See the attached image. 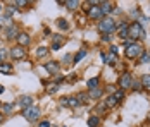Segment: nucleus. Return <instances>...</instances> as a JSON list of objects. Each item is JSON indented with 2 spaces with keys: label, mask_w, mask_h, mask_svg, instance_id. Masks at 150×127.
Wrapping results in <instances>:
<instances>
[{
  "label": "nucleus",
  "mask_w": 150,
  "mask_h": 127,
  "mask_svg": "<svg viewBox=\"0 0 150 127\" xmlns=\"http://www.w3.org/2000/svg\"><path fill=\"white\" fill-rule=\"evenodd\" d=\"M143 46L140 45L138 41H133L129 43V45H126V48H124V57L126 58H131V60H136V58H140V57L143 55Z\"/></svg>",
  "instance_id": "obj_1"
},
{
  "label": "nucleus",
  "mask_w": 150,
  "mask_h": 127,
  "mask_svg": "<svg viewBox=\"0 0 150 127\" xmlns=\"http://www.w3.org/2000/svg\"><path fill=\"white\" fill-rule=\"evenodd\" d=\"M97 28H98V31H100L102 34H110V33H114V31H116L117 24H116V21H114L112 17H104V19H100V21H98Z\"/></svg>",
  "instance_id": "obj_2"
},
{
  "label": "nucleus",
  "mask_w": 150,
  "mask_h": 127,
  "mask_svg": "<svg viewBox=\"0 0 150 127\" xmlns=\"http://www.w3.org/2000/svg\"><path fill=\"white\" fill-rule=\"evenodd\" d=\"M138 38L143 40V38H145V31H143V28H142V24L136 21V22H131L129 28H128V40L136 41Z\"/></svg>",
  "instance_id": "obj_3"
},
{
  "label": "nucleus",
  "mask_w": 150,
  "mask_h": 127,
  "mask_svg": "<svg viewBox=\"0 0 150 127\" xmlns=\"http://www.w3.org/2000/svg\"><path fill=\"white\" fill-rule=\"evenodd\" d=\"M40 108L38 107H30V108H26V110H23V117L28 120V122H36L38 119H40Z\"/></svg>",
  "instance_id": "obj_4"
},
{
  "label": "nucleus",
  "mask_w": 150,
  "mask_h": 127,
  "mask_svg": "<svg viewBox=\"0 0 150 127\" xmlns=\"http://www.w3.org/2000/svg\"><path fill=\"white\" fill-rule=\"evenodd\" d=\"M117 84H119V89H131V84H133V77H131V74L129 72H122L119 76V81H117Z\"/></svg>",
  "instance_id": "obj_5"
},
{
  "label": "nucleus",
  "mask_w": 150,
  "mask_h": 127,
  "mask_svg": "<svg viewBox=\"0 0 150 127\" xmlns=\"http://www.w3.org/2000/svg\"><path fill=\"white\" fill-rule=\"evenodd\" d=\"M11 57H12V60H24L26 58V50L23 48V46H14V48H11Z\"/></svg>",
  "instance_id": "obj_6"
},
{
  "label": "nucleus",
  "mask_w": 150,
  "mask_h": 127,
  "mask_svg": "<svg viewBox=\"0 0 150 127\" xmlns=\"http://www.w3.org/2000/svg\"><path fill=\"white\" fill-rule=\"evenodd\" d=\"M45 67L47 71H48V74L50 76H57L60 71V65H59V62H55V60H50V62H45Z\"/></svg>",
  "instance_id": "obj_7"
},
{
  "label": "nucleus",
  "mask_w": 150,
  "mask_h": 127,
  "mask_svg": "<svg viewBox=\"0 0 150 127\" xmlns=\"http://www.w3.org/2000/svg\"><path fill=\"white\" fill-rule=\"evenodd\" d=\"M4 33H5V38H7V40H14V38L17 40V36H19L21 31H19V28H17L16 24H9V28L5 29Z\"/></svg>",
  "instance_id": "obj_8"
},
{
  "label": "nucleus",
  "mask_w": 150,
  "mask_h": 127,
  "mask_svg": "<svg viewBox=\"0 0 150 127\" xmlns=\"http://www.w3.org/2000/svg\"><path fill=\"white\" fill-rule=\"evenodd\" d=\"M17 105H19L23 110H26V108L33 107V96H28V95L19 96V98H17Z\"/></svg>",
  "instance_id": "obj_9"
},
{
  "label": "nucleus",
  "mask_w": 150,
  "mask_h": 127,
  "mask_svg": "<svg viewBox=\"0 0 150 127\" xmlns=\"http://www.w3.org/2000/svg\"><path fill=\"white\" fill-rule=\"evenodd\" d=\"M88 17L93 19V21H97V19H102L104 14H102V11H100L98 5H91V7H88Z\"/></svg>",
  "instance_id": "obj_10"
},
{
  "label": "nucleus",
  "mask_w": 150,
  "mask_h": 127,
  "mask_svg": "<svg viewBox=\"0 0 150 127\" xmlns=\"http://www.w3.org/2000/svg\"><path fill=\"white\" fill-rule=\"evenodd\" d=\"M30 41H31V36L28 34V33H24V31H21L19 33V36H17V43H19V46H28L30 45Z\"/></svg>",
  "instance_id": "obj_11"
},
{
  "label": "nucleus",
  "mask_w": 150,
  "mask_h": 127,
  "mask_svg": "<svg viewBox=\"0 0 150 127\" xmlns=\"http://www.w3.org/2000/svg\"><path fill=\"white\" fill-rule=\"evenodd\" d=\"M12 72H14V65H12L11 62H2V64H0V74L11 76Z\"/></svg>",
  "instance_id": "obj_12"
},
{
  "label": "nucleus",
  "mask_w": 150,
  "mask_h": 127,
  "mask_svg": "<svg viewBox=\"0 0 150 127\" xmlns=\"http://www.w3.org/2000/svg\"><path fill=\"white\" fill-rule=\"evenodd\" d=\"M128 28H129L128 22H121L119 24V28H117V36H119L121 40H128Z\"/></svg>",
  "instance_id": "obj_13"
},
{
  "label": "nucleus",
  "mask_w": 150,
  "mask_h": 127,
  "mask_svg": "<svg viewBox=\"0 0 150 127\" xmlns=\"http://www.w3.org/2000/svg\"><path fill=\"white\" fill-rule=\"evenodd\" d=\"M98 7H100V11H102V14L104 15L110 14V12L114 11V5H112L110 2H98Z\"/></svg>",
  "instance_id": "obj_14"
},
{
  "label": "nucleus",
  "mask_w": 150,
  "mask_h": 127,
  "mask_svg": "<svg viewBox=\"0 0 150 127\" xmlns=\"http://www.w3.org/2000/svg\"><path fill=\"white\" fill-rule=\"evenodd\" d=\"M117 100H116V96L114 95H109L107 98H105V101H104V105H105V108H114V107H117Z\"/></svg>",
  "instance_id": "obj_15"
},
{
  "label": "nucleus",
  "mask_w": 150,
  "mask_h": 127,
  "mask_svg": "<svg viewBox=\"0 0 150 127\" xmlns=\"http://www.w3.org/2000/svg\"><path fill=\"white\" fill-rule=\"evenodd\" d=\"M102 95H104V91L98 89V88H95V89H88V98H91V100L102 98Z\"/></svg>",
  "instance_id": "obj_16"
},
{
  "label": "nucleus",
  "mask_w": 150,
  "mask_h": 127,
  "mask_svg": "<svg viewBox=\"0 0 150 127\" xmlns=\"http://www.w3.org/2000/svg\"><path fill=\"white\" fill-rule=\"evenodd\" d=\"M85 57H86V50H85V48H81V50H79L74 57H73V64H79Z\"/></svg>",
  "instance_id": "obj_17"
},
{
  "label": "nucleus",
  "mask_w": 150,
  "mask_h": 127,
  "mask_svg": "<svg viewBox=\"0 0 150 127\" xmlns=\"http://www.w3.org/2000/svg\"><path fill=\"white\" fill-rule=\"evenodd\" d=\"M79 5H81L79 0H67V2H66V9H69V11H76Z\"/></svg>",
  "instance_id": "obj_18"
},
{
  "label": "nucleus",
  "mask_w": 150,
  "mask_h": 127,
  "mask_svg": "<svg viewBox=\"0 0 150 127\" xmlns=\"http://www.w3.org/2000/svg\"><path fill=\"white\" fill-rule=\"evenodd\" d=\"M2 113H5V115H9V113H12L14 110V103H2Z\"/></svg>",
  "instance_id": "obj_19"
},
{
  "label": "nucleus",
  "mask_w": 150,
  "mask_h": 127,
  "mask_svg": "<svg viewBox=\"0 0 150 127\" xmlns=\"http://www.w3.org/2000/svg\"><path fill=\"white\" fill-rule=\"evenodd\" d=\"M57 26H59V29H62V31H67V29H69V21H66L64 17H59V19H57Z\"/></svg>",
  "instance_id": "obj_20"
},
{
  "label": "nucleus",
  "mask_w": 150,
  "mask_h": 127,
  "mask_svg": "<svg viewBox=\"0 0 150 127\" xmlns=\"http://www.w3.org/2000/svg\"><path fill=\"white\" fill-rule=\"evenodd\" d=\"M98 84H100V79L98 77H91V79H88V83H86L88 89H95V88H98Z\"/></svg>",
  "instance_id": "obj_21"
},
{
  "label": "nucleus",
  "mask_w": 150,
  "mask_h": 127,
  "mask_svg": "<svg viewBox=\"0 0 150 127\" xmlns=\"http://www.w3.org/2000/svg\"><path fill=\"white\" fill-rule=\"evenodd\" d=\"M98 126H100V119L98 117H95V115L88 117V127H98Z\"/></svg>",
  "instance_id": "obj_22"
},
{
  "label": "nucleus",
  "mask_w": 150,
  "mask_h": 127,
  "mask_svg": "<svg viewBox=\"0 0 150 127\" xmlns=\"http://www.w3.org/2000/svg\"><path fill=\"white\" fill-rule=\"evenodd\" d=\"M67 107H71V108H78V107H79L78 98H76V96H69V98H67Z\"/></svg>",
  "instance_id": "obj_23"
},
{
  "label": "nucleus",
  "mask_w": 150,
  "mask_h": 127,
  "mask_svg": "<svg viewBox=\"0 0 150 127\" xmlns=\"http://www.w3.org/2000/svg\"><path fill=\"white\" fill-rule=\"evenodd\" d=\"M48 55V48L47 46H38V50H36V57H40V58H43V57Z\"/></svg>",
  "instance_id": "obj_24"
},
{
  "label": "nucleus",
  "mask_w": 150,
  "mask_h": 127,
  "mask_svg": "<svg viewBox=\"0 0 150 127\" xmlns=\"http://www.w3.org/2000/svg\"><path fill=\"white\" fill-rule=\"evenodd\" d=\"M142 86H143L145 89H150V74L142 76Z\"/></svg>",
  "instance_id": "obj_25"
},
{
  "label": "nucleus",
  "mask_w": 150,
  "mask_h": 127,
  "mask_svg": "<svg viewBox=\"0 0 150 127\" xmlns=\"http://www.w3.org/2000/svg\"><path fill=\"white\" fill-rule=\"evenodd\" d=\"M76 98H78V101H79V105H86L85 101H88V93H86V95H85V93H78Z\"/></svg>",
  "instance_id": "obj_26"
},
{
  "label": "nucleus",
  "mask_w": 150,
  "mask_h": 127,
  "mask_svg": "<svg viewBox=\"0 0 150 127\" xmlns=\"http://www.w3.org/2000/svg\"><path fill=\"white\" fill-rule=\"evenodd\" d=\"M149 62H150V53L143 52V55L140 57V64H149Z\"/></svg>",
  "instance_id": "obj_27"
},
{
  "label": "nucleus",
  "mask_w": 150,
  "mask_h": 127,
  "mask_svg": "<svg viewBox=\"0 0 150 127\" xmlns=\"http://www.w3.org/2000/svg\"><path fill=\"white\" fill-rule=\"evenodd\" d=\"M64 41H66V38H62L60 34H55V36L52 38V43H59V45H64Z\"/></svg>",
  "instance_id": "obj_28"
},
{
  "label": "nucleus",
  "mask_w": 150,
  "mask_h": 127,
  "mask_svg": "<svg viewBox=\"0 0 150 127\" xmlns=\"http://www.w3.org/2000/svg\"><path fill=\"white\" fill-rule=\"evenodd\" d=\"M107 108H105V105L104 103H100V105H97L95 107V112H97V117H98V113H102V112H105Z\"/></svg>",
  "instance_id": "obj_29"
},
{
  "label": "nucleus",
  "mask_w": 150,
  "mask_h": 127,
  "mask_svg": "<svg viewBox=\"0 0 150 127\" xmlns=\"http://www.w3.org/2000/svg\"><path fill=\"white\" fill-rule=\"evenodd\" d=\"M114 96H116V100L119 101V100H122L124 98V89H117L116 93H114Z\"/></svg>",
  "instance_id": "obj_30"
},
{
  "label": "nucleus",
  "mask_w": 150,
  "mask_h": 127,
  "mask_svg": "<svg viewBox=\"0 0 150 127\" xmlns=\"http://www.w3.org/2000/svg\"><path fill=\"white\" fill-rule=\"evenodd\" d=\"M47 89H48V93H50V95H54V93L59 89V84H57V83H55V84H50L48 88H47Z\"/></svg>",
  "instance_id": "obj_31"
},
{
  "label": "nucleus",
  "mask_w": 150,
  "mask_h": 127,
  "mask_svg": "<svg viewBox=\"0 0 150 127\" xmlns=\"http://www.w3.org/2000/svg\"><path fill=\"white\" fill-rule=\"evenodd\" d=\"M24 5H28L26 0H16L14 2V7H24Z\"/></svg>",
  "instance_id": "obj_32"
},
{
  "label": "nucleus",
  "mask_w": 150,
  "mask_h": 127,
  "mask_svg": "<svg viewBox=\"0 0 150 127\" xmlns=\"http://www.w3.org/2000/svg\"><path fill=\"white\" fill-rule=\"evenodd\" d=\"M71 60H73V57L69 55V53H67V55H64V58H62V62H64V64H73Z\"/></svg>",
  "instance_id": "obj_33"
},
{
  "label": "nucleus",
  "mask_w": 150,
  "mask_h": 127,
  "mask_svg": "<svg viewBox=\"0 0 150 127\" xmlns=\"http://www.w3.org/2000/svg\"><path fill=\"white\" fill-rule=\"evenodd\" d=\"M60 48H62V45H59V43H52V46H50V50H54V52H57Z\"/></svg>",
  "instance_id": "obj_34"
},
{
  "label": "nucleus",
  "mask_w": 150,
  "mask_h": 127,
  "mask_svg": "<svg viewBox=\"0 0 150 127\" xmlns=\"http://www.w3.org/2000/svg\"><path fill=\"white\" fill-rule=\"evenodd\" d=\"M131 88H133V91H140V88H142V83H135V81H133Z\"/></svg>",
  "instance_id": "obj_35"
},
{
  "label": "nucleus",
  "mask_w": 150,
  "mask_h": 127,
  "mask_svg": "<svg viewBox=\"0 0 150 127\" xmlns=\"http://www.w3.org/2000/svg\"><path fill=\"white\" fill-rule=\"evenodd\" d=\"M107 91H109L110 95H114V93H116V86H114V84H109V86H107Z\"/></svg>",
  "instance_id": "obj_36"
},
{
  "label": "nucleus",
  "mask_w": 150,
  "mask_h": 127,
  "mask_svg": "<svg viewBox=\"0 0 150 127\" xmlns=\"http://www.w3.org/2000/svg\"><path fill=\"white\" fill-rule=\"evenodd\" d=\"M38 127H50V122H48V120H42V122L38 124Z\"/></svg>",
  "instance_id": "obj_37"
},
{
  "label": "nucleus",
  "mask_w": 150,
  "mask_h": 127,
  "mask_svg": "<svg viewBox=\"0 0 150 127\" xmlns=\"http://www.w3.org/2000/svg\"><path fill=\"white\" fill-rule=\"evenodd\" d=\"M102 41L109 43V41H110V34H102Z\"/></svg>",
  "instance_id": "obj_38"
},
{
  "label": "nucleus",
  "mask_w": 150,
  "mask_h": 127,
  "mask_svg": "<svg viewBox=\"0 0 150 127\" xmlns=\"http://www.w3.org/2000/svg\"><path fill=\"white\" fill-rule=\"evenodd\" d=\"M4 58H5V50H4V48H0V64L4 62Z\"/></svg>",
  "instance_id": "obj_39"
},
{
  "label": "nucleus",
  "mask_w": 150,
  "mask_h": 127,
  "mask_svg": "<svg viewBox=\"0 0 150 127\" xmlns=\"http://www.w3.org/2000/svg\"><path fill=\"white\" fill-rule=\"evenodd\" d=\"M60 105L62 107H67V96H64V98L60 100Z\"/></svg>",
  "instance_id": "obj_40"
},
{
  "label": "nucleus",
  "mask_w": 150,
  "mask_h": 127,
  "mask_svg": "<svg viewBox=\"0 0 150 127\" xmlns=\"http://www.w3.org/2000/svg\"><path fill=\"white\" fill-rule=\"evenodd\" d=\"M4 91H5V88H4V86L0 84V95H2V93H4Z\"/></svg>",
  "instance_id": "obj_41"
},
{
  "label": "nucleus",
  "mask_w": 150,
  "mask_h": 127,
  "mask_svg": "<svg viewBox=\"0 0 150 127\" xmlns=\"http://www.w3.org/2000/svg\"><path fill=\"white\" fill-rule=\"evenodd\" d=\"M2 120H4V117H2V113H0V122H2Z\"/></svg>",
  "instance_id": "obj_42"
},
{
  "label": "nucleus",
  "mask_w": 150,
  "mask_h": 127,
  "mask_svg": "<svg viewBox=\"0 0 150 127\" xmlns=\"http://www.w3.org/2000/svg\"><path fill=\"white\" fill-rule=\"evenodd\" d=\"M149 122H150V113H149Z\"/></svg>",
  "instance_id": "obj_43"
},
{
  "label": "nucleus",
  "mask_w": 150,
  "mask_h": 127,
  "mask_svg": "<svg viewBox=\"0 0 150 127\" xmlns=\"http://www.w3.org/2000/svg\"><path fill=\"white\" fill-rule=\"evenodd\" d=\"M0 11H2V4H0Z\"/></svg>",
  "instance_id": "obj_44"
},
{
  "label": "nucleus",
  "mask_w": 150,
  "mask_h": 127,
  "mask_svg": "<svg viewBox=\"0 0 150 127\" xmlns=\"http://www.w3.org/2000/svg\"><path fill=\"white\" fill-rule=\"evenodd\" d=\"M0 108H2V103H0Z\"/></svg>",
  "instance_id": "obj_45"
},
{
  "label": "nucleus",
  "mask_w": 150,
  "mask_h": 127,
  "mask_svg": "<svg viewBox=\"0 0 150 127\" xmlns=\"http://www.w3.org/2000/svg\"><path fill=\"white\" fill-rule=\"evenodd\" d=\"M64 127H66V126H64Z\"/></svg>",
  "instance_id": "obj_46"
}]
</instances>
